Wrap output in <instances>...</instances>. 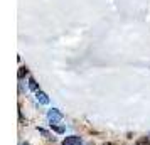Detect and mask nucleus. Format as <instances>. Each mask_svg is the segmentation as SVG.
<instances>
[{
	"instance_id": "nucleus-7",
	"label": "nucleus",
	"mask_w": 150,
	"mask_h": 145,
	"mask_svg": "<svg viewBox=\"0 0 150 145\" xmlns=\"http://www.w3.org/2000/svg\"><path fill=\"white\" fill-rule=\"evenodd\" d=\"M106 145H111V144H106Z\"/></svg>"
},
{
	"instance_id": "nucleus-4",
	"label": "nucleus",
	"mask_w": 150,
	"mask_h": 145,
	"mask_svg": "<svg viewBox=\"0 0 150 145\" xmlns=\"http://www.w3.org/2000/svg\"><path fill=\"white\" fill-rule=\"evenodd\" d=\"M29 88L32 91H39V88H37V83H35L34 78H29Z\"/></svg>"
},
{
	"instance_id": "nucleus-1",
	"label": "nucleus",
	"mask_w": 150,
	"mask_h": 145,
	"mask_svg": "<svg viewBox=\"0 0 150 145\" xmlns=\"http://www.w3.org/2000/svg\"><path fill=\"white\" fill-rule=\"evenodd\" d=\"M47 120H49L51 125H57L62 120V113L57 110V108H52V110L47 111Z\"/></svg>"
},
{
	"instance_id": "nucleus-5",
	"label": "nucleus",
	"mask_w": 150,
	"mask_h": 145,
	"mask_svg": "<svg viewBox=\"0 0 150 145\" xmlns=\"http://www.w3.org/2000/svg\"><path fill=\"white\" fill-rule=\"evenodd\" d=\"M137 145H150V142H149V138L147 137H142V138H138Z\"/></svg>"
},
{
	"instance_id": "nucleus-3",
	"label": "nucleus",
	"mask_w": 150,
	"mask_h": 145,
	"mask_svg": "<svg viewBox=\"0 0 150 145\" xmlns=\"http://www.w3.org/2000/svg\"><path fill=\"white\" fill-rule=\"evenodd\" d=\"M35 98H37V101L39 103H42V105H47L49 103V98H47V95L44 93V91H35Z\"/></svg>"
},
{
	"instance_id": "nucleus-6",
	"label": "nucleus",
	"mask_w": 150,
	"mask_h": 145,
	"mask_svg": "<svg viewBox=\"0 0 150 145\" xmlns=\"http://www.w3.org/2000/svg\"><path fill=\"white\" fill-rule=\"evenodd\" d=\"M21 145H29V144H21Z\"/></svg>"
},
{
	"instance_id": "nucleus-2",
	"label": "nucleus",
	"mask_w": 150,
	"mask_h": 145,
	"mask_svg": "<svg viewBox=\"0 0 150 145\" xmlns=\"http://www.w3.org/2000/svg\"><path fill=\"white\" fill-rule=\"evenodd\" d=\"M81 144H83V140H81V137H78V135L66 137L64 142H62V145H81Z\"/></svg>"
}]
</instances>
